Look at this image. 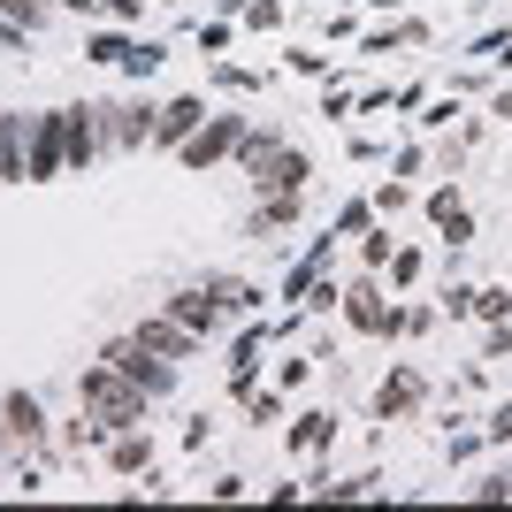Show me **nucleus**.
Masks as SVG:
<instances>
[{
	"instance_id": "nucleus-8",
	"label": "nucleus",
	"mask_w": 512,
	"mask_h": 512,
	"mask_svg": "<svg viewBox=\"0 0 512 512\" xmlns=\"http://www.w3.org/2000/svg\"><path fill=\"white\" fill-rule=\"evenodd\" d=\"M230 138H237V123H214L207 138H192V161H214V153L230 146Z\"/></svg>"
},
{
	"instance_id": "nucleus-2",
	"label": "nucleus",
	"mask_w": 512,
	"mask_h": 512,
	"mask_svg": "<svg viewBox=\"0 0 512 512\" xmlns=\"http://www.w3.org/2000/svg\"><path fill=\"white\" fill-rule=\"evenodd\" d=\"M107 360L123 367V375H130V383H138V390H161V383H169V367H146V344H138V337L107 344Z\"/></svg>"
},
{
	"instance_id": "nucleus-3",
	"label": "nucleus",
	"mask_w": 512,
	"mask_h": 512,
	"mask_svg": "<svg viewBox=\"0 0 512 512\" xmlns=\"http://www.w3.org/2000/svg\"><path fill=\"white\" fill-rule=\"evenodd\" d=\"M169 314L184 321V329H214V321H222V291H214V299H207V291H184Z\"/></svg>"
},
{
	"instance_id": "nucleus-12",
	"label": "nucleus",
	"mask_w": 512,
	"mask_h": 512,
	"mask_svg": "<svg viewBox=\"0 0 512 512\" xmlns=\"http://www.w3.org/2000/svg\"><path fill=\"white\" fill-rule=\"evenodd\" d=\"M8 39H16V23H0V46H8Z\"/></svg>"
},
{
	"instance_id": "nucleus-6",
	"label": "nucleus",
	"mask_w": 512,
	"mask_h": 512,
	"mask_svg": "<svg viewBox=\"0 0 512 512\" xmlns=\"http://www.w3.org/2000/svg\"><path fill=\"white\" fill-rule=\"evenodd\" d=\"M8 428H16L23 444H39V406H31V398H8Z\"/></svg>"
},
{
	"instance_id": "nucleus-7",
	"label": "nucleus",
	"mask_w": 512,
	"mask_h": 512,
	"mask_svg": "<svg viewBox=\"0 0 512 512\" xmlns=\"http://www.w3.org/2000/svg\"><path fill=\"white\" fill-rule=\"evenodd\" d=\"M192 123H199V100H176L169 115H161V138H184Z\"/></svg>"
},
{
	"instance_id": "nucleus-11",
	"label": "nucleus",
	"mask_w": 512,
	"mask_h": 512,
	"mask_svg": "<svg viewBox=\"0 0 512 512\" xmlns=\"http://www.w3.org/2000/svg\"><path fill=\"white\" fill-rule=\"evenodd\" d=\"M398 406H413V375H398V383L383 390V413H398Z\"/></svg>"
},
{
	"instance_id": "nucleus-10",
	"label": "nucleus",
	"mask_w": 512,
	"mask_h": 512,
	"mask_svg": "<svg viewBox=\"0 0 512 512\" xmlns=\"http://www.w3.org/2000/svg\"><path fill=\"white\" fill-rule=\"evenodd\" d=\"M115 467H123V474L146 467V444H138V436H123V444H115Z\"/></svg>"
},
{
	"instance_id": "nucleus-1",
	"label": "nucleus",
	"mask_w": 512,
	"mask_h": 512,
	"mask_svg": "<svg viewBox=\"0 0 512 512\" xmlns=\"http://www.w3.org/2000/svg\"><path fill=\"white\" fill-rule=\"evenodd\" d=\"M77 390H85L92 406H107V413H115V421H138V413H146V390L130 383V375H123V367H115V360H107V367H92V375H85V383H77Z\"/></svg>"
},
{
	"instance_id": "nucleus-4",
	"label": "nucleus",
	"mask_w": 512,
	"mask_h": 512,
	"mask_svg": "<svg viewBox=\"0 0 512 512\" xmlns=\"http://www.w3.org/2000/svg\"><path fill=\"white\" fill-rule=\"evenodd\" d=\"M138 344H146V352H169V360H184V352H192V337H184L176 321H146V329H138Z\"/></svg>"
},
{
	"instance_id": "nucleus-9",
	"label": "nucleus",
	"mask_w": 512,
	"mask_h": 512,
	"mask_svg": "<svg viewBox=\"0 0 512 512\" xmlns=\"http://www.w3.org/2000/svg\"><path fill=\"white\" fill-rule=\"evenodd\" d=\"M0 16H8V23H23V31H31V23L46 16V0H0Z\"/></svg>"
},
{
	"instance_id": "nucleus-5",
	"label": "nucleus",
	"mask_w": 512,
	"mask_h": 512,
	"mask_svg": "<svg viewBox=\"0 0 512 512\" xmlns=\"http://www.w3.org/2000/svg\"><path fill=\"white\" fill-rule=\"evenodd\" d=\"M253 169H260V184H276V192H299L306 161H299V153H276V161H253Z\"/></svg>"
},
{
	"instance_id": "nucleus-13",
	"label": "nucleus",
	"mask_w": 512,
	"mask_h": 512,
	"mask_svg": "<svg viewBox=\"0 0 512 512\" xmlns=\"http://www.w3.org/2000/svg\"><path fill=\"white\" fill-rule=\"evenodd\" d=\"M107 8H123V16H130V8H138V0H107Z\"/></svg>"
}]
</instances>
